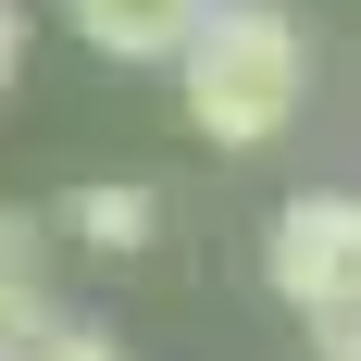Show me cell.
<instances>
[{
  "label": "cell",
  "mask_w": 361,
  "mask_h": 361,
  "mask_svg": "<svg viewBox=\"0 0 361 361\" xmlns=\"http://www.w3.org/2000/svg\"><path fill=\"white\" fill-rule=\"evenodd\" d=\"M187 25H200V0H75V37L100 63H175Z\"/></svg>",
  "instance_id": "3"
},
{
  "label": "cell",
  "mask_w": 361,
  "mask_h": 361,
  "mask_svg": "<svg viewBox=\"0 0 361 361\" xmlns=\"http://www.w3.org/2000/svg\"><path fill=\"white\" fill-rule=\"evenodd\" d=\"M63 324L50 299H37V274H0V361H37V336Z\"/></svg>",
  "instance_id": "5"
},
{
  "label": "cell",
  "mask_w": 361,
  "mask_h": 361,
  "mask_svg": "<svg viewBox=\"0 0 361 361\" xmlns=\"http://www.w3.org/2000/svg\"><path fill=\"white\" fill-rule=\"evenodd\" d=\"M63 237H87V250H149V237H162V200H149V187H75L63 200Z\"/></svg>",
  "instance_id": "4"
},
{
  "label": "cell",
  "mask_w": 361,
  "mask_h": 361,
  "mask_svg": "<svg viewBox=\"0 0 361 361\" xmlns=\"http://www.w3.org/2000/svg\"><path fill=\"white\" fill-rule=\"evenodd\" d=\"M25 75V0H0V87Z\"/></svg>",
  "instance_id": "9"
},
{
  "label": "cell",
  "mask_w": 361,
  "mask_h": 361,
  "mask_svg": "<svg viewBox=\"0 0 361 361\" xmlns=\"http://www.w3.org/2000/svg\"><path fill=\"white\" fill-rule=\"evenodd\" d=\"M312 349H324V361H361V299H336V312H312Z\"/></svg>",
  "instance_id": "7"
},
{
  "label": "cell",
  "mask_w": 361,
  "mask_h": 361,
  "mask_svg": "<svg viewBox=\"0 0 361 361\" xmlns=\"http://www.w3.org/2000/svg\"><path fill=\"white\" fill-rule=\"evenodd\" d=\"M175 75H187V125L212 149H262L312 100V37L274 0H200V25L175 37Z\"/></svg>",
  "instance_id": "1"
},
{
  "label": "cell",
  "mask_w": 361,
  "mask_h": 361,
  "mask_svg": "<svg viewBox=\"0 0 361 361\" xmlns=\"http://www.w3.org/2000/svg\"><path fill=\"white\" fill-rule=\"evenodd\" d=\"M37 361H125V349H112L100 324H50V336H37Z\"/></svg>",
  "instance_id": "8"
},
{
  "label": "cell",
  "mask_w": 361,
  "mask_h": 361,
  "mask_svg": "<svg viewBox=\"0 0 361 361\" xmlns=\"http://www.w3.org/2000/svg\"><path fill=\"white\" fill-rule=\"evenodd\" d=\"M262 274H274V299L299 324L336 312V299H361V200L349 187H299L274 212V237H262Z\"/></svg>",
  "instance_id": "2"
},
{
  "label": "cell",
  "mask_w": 361,
  "mask_h": 361,
  "mask_svg": "<svg viewBox=\"0 0 361 361\" xmlns=\"http://www.w3.org/2000/svg\"><path fill=\"white\" fill-rule=\"evenodd\" d=\"M37 250H50V224H37V212H0V274H37Z\"/></svg>",
  "instance_id": "6"
}]
</instances>
